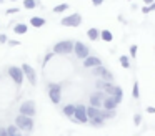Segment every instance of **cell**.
Instances as JSON below:
<instances>
[{"instance_id": "1", "label": "cell", "mask_w": 155, "mask_h": 136, "mask_svg": "<svg viewBox=\"0 0 155 136\" xmlns=\"http://www.w3.org/2000/svg\"><path fill=\"white\" fill-rule=\"evenodd\" d=\"M34 118H30V116H24V115H17L15 116V126H17L20 131L24 133H32L34 131Z\"/></svg>"}, {"instance_id": "2", "label": "cell", "mask_w": 155, "mask_h": 136, "mask_svg": "<svg viewBox=\"0 0 155 136\" xmlns=\"http://www.w3.org/2000/svg\"><path fill=\"white\" fill-rule=\"evenodd\" d=\"M54 55H70L74 52V40H60L52 48Z\"/></svg>"}, {"instance_id": "3", "label": "cell", "mask_w": 155, "mask_h": 136, "mask_svg": "<svg viewBox=\"0 0 155 136\" xmlns=\"http://www.w3.org/2000/svg\"><path fill=\"white\" fill-rule=\"evenodd\" d=\"M18 115L34 118V116L37 115V103H35L34 100H25V101L18 106Z\"/></svg>"}, {"instance_id": "4", "label": "cell", "mask_w": 155, "mask_h": 136, "mask_svg": "<svg viewBox=\"0 0 155 136\" xmlns=\"http://www.w3.org/2000/svg\"><path fill=\"white\" fill-rule=\"evenodd\" d=\"M47 93L54 105H58L62 101V85H58V83H48Z\"/></svg>"}, {"instance_id": "5", "label": "cell", "mask_w": 155, "mask_h": 136, "mask_svg": "<svg viewBox=\"0 0 155 136\" xmlns=\"http://www.w3.org/2000/svg\"><path fill=\"white\" fill-rule=\"evenodd\" d=\"M7 73H8V76L12 78V81L15 83V85L20 88L22 86V83H24V80H25V76H24V71H22V68L20 66H15V65H10L7 68Z\"/></svg>"}, {"instance_id": "6", "label": "cell", "mask_w": 155, "mask_h": 136, "mask_svg": "<svg viewBox=\"0 0 155 136\" xmlns=\"http://www.w3.org/2000/svg\"><path fill=\"white\" fill-rule=\"evenodd\" d=\"M60 25L62 27H72V28H77V27L82 25V15L78 12L70 13V15L64 17V18L60 20Z\"/></svg>"}, {"instance_id": "7", "label": "cell", "mask_w": 155, "mask_h": 136, "mask_svg": "<svg viewBox=\"0 0 155 136\" xmlns=\"http://www.w3.org/2000/svg\"><path fill=\"white\" fill-rule=\"evenodd\" d=\"M72 121L80 123V125H87L88 123V116H87V106L85 105H75V113L72 116Z\"/></svg>"}, {"instance_id": "8", "label": "cell", "mask_w": 155, "mask_h": 136, "mask_svg": "<svg viewBox=\"0 0 155 136\" xmlns=\"http://www.w3.org/2000/svg\"><path fill=\"white\" fill-rule=\"evenodd\" d=\"M20 68H22V71H24V76L28 80V83H30L32 86H35V85H37L38 78H37V71L34 70V66H32V65H28V63H24V65H22Z\"/></svg>"}, {"instance_id": "9", "label": "cell", "mask_w": 155, "mask_h": 136, "mask_svg": "<svg viewBox=\"0 0 155 136\" xmlns=\"http://www.w3.org/2000/svg\"><path fill=\"white\" fill-rule=\"evenodd\" d=\"M74 53H75L77 58L85 60L88 55H90V48H88L84 42H74Z\"/></svg>"}, {"instance_id": "10", "label": "cell", "mask_w": 155, "mask_h": 136, "mask_svg": "<svg viewBox=\"0 0 155 136\" xmlns=\"http://www.w3.org/2000/svg\"><path fill=\"white\" fill-rule=\"evenodd\" d=\"M105 96H107V95H105L104 91H98V90H97V91L92 93L90 98H88V103H90L88 106H94V108H98V109H100V108H102V101L105 100Z\"/></svg>"}, {"instance_id": "11", "label": "cell", "mask_w": 155, "mask_h": 136, "mask_svg": "<svg viewBox=\"0 0 155 136\" xmlns=\"http://www.w3.org/2000/svg\"><path fill=\"white\" fill-rule=\"evenodd\" d=\"M102 65V60L98 56H94V55H88L87 58L84 60V66L85 68H95V66H100Z\"/></svg>"}, {"instance_id": "12", "label": "cell", "mask_w": 155, "mask_h": 136, "mask_svg": "<svg viewBox=\"0 0 155 136\" xmlns=\"http://www.w3.org/2000/svg\"><path fill=\"white\" fill-rule=\"evenodd\" d=\"M117 101H115L112 96H105V100L102 101V108L107 109V111H115V108H117Z\"/></svg>"}, {"instance_id": "13", "label": "cell", "mask_w": 155, "mask_h": 136, "mask_svg": "<svg viewBox=\"0 0 155 136\" xmlns=\"http://www.w3.org/2000/svg\"><path fill=\"white\" fill-rule=\"evenodd\" d=\"M28 23H30L34 28H42V27H45V23H47V20L42 18V17H32L30 20H28Z\"/></svg>"}, {"instance_id": "14", "label": "cell", "mask_w": 155, "mask_h": 136, "mask_svg": "<svg viewBox=\"0 0 155 136\" xmlns=\"http://www.w3.org/2000/svg\"><path fill=\"white\" fill-rule=\"evenodd\" d=\"M27 32H28V25H27V23L18 22V23H15V25H14V33H15V35H25Z\"/></svg>"}, {"instance_id": "15", "label": "cell", "mask_w": 155, "mask_h": 136, "mask_svg": "<svg viewBox=\"0 0 155 136\" xmlns=\"http://www.w3.org/2000/svg\"><path fill=\"white\" fill-rule=\"evenodd\" d=\"M112 98L117 101V105H120V103H122V98H124V90H122L118 85H115L114 93H112Z\"/></svg>"}, {"instance_id": "16", "label": "cell", "mask_w": 155, "mask_h": 136, "mask_svg": "<svg viewBox=\"0 0 155 136\" xmlns=\"http://www.w3.org/2000/svg\"><path fill=\"white\" fill-rule=\"evenodd\" d=\"M87 36H88V40L95 42V40L100 38V30L95 28V27H92V28H88V30H87Z\"/></svg>"}, {"instance_id": "17", "label": "cell", "mask_w": 155, "mask_h": 136, "mask_svg": "<svg viewBox=\"0 0 155 136\" xmlns=\"http://www.w3.org/2000/svg\"><path fill=\"white\" fill-rule=\"evenodd\" d=\"M22 5L25 10H34L38 7V0H22Z\"/></svg>"}, {"instance_id": "18", "label": "cell", "mask_w": 155, "mask_h": 136, "mask_svg": "<svg viewBox=\"0 0 155 136\" xmlns=\"http://www.w3.org/2000/svg\"><path fill=\"white\" fill-rule=\"evenodd\" d=\"M88 123H90L92 126H95V128H102V126L105 125V119L102 118V116H95V118L88 119Z\"/></svg>"}, {"instance_id": "19", "label": "cell", "mask_w": 155, "mask_h": 136, "mask_svg": "<svg viewBox=\"0 0 155 136\" xmlns=\"http://www.w3.org/2000/svg\"><path fill=\"white\" fill-rule=\"evenodd\" d=\"M62 111H64V115L67 116V118H72L75 113V105H72V103H68V105H65L64 108H62Z\"/></svg>"}, {"instance_id": "20", "label": "cell", "mask_w": 155, "mask_h": 136, "mask_svg": "<svg viewBox=\"0 0 155 136\" xmlns=\"http://www.w3.org/2000/svg\"><path fill=\"white\" fill-rule=\"evenodd\" d=\"M7 133H8V136H24V134H22V131L15 125L7 126Z\"/></svg>"}, {"instance_id": "21", "label": "cell", "mask_w": 155, "mask_h": 136, "mask_svg": "<svg viewBox=\"0 0 155 136\" xmlns=\"http://www.w3.org/2000/svg\"><path fill=\"white\" fill-rule=\"evenodd\" d=\"M100 38L104 40V42H112L114 40V35H112V32L110 30H100Z\"/></svg>"}, {"instance_id": "22", "label": "cell", "mask_w": 155, "mask_h": 136, "mask_svg": "<svg viewBox=\"0 0 155 136\" xmlns=\"http://www.w3.org/2000/svg\"><path fill=\"white\" fill-rule=\"evenodd\" d=\"M100 80H104V81H108V83H112L114 81V73H110L107 68L102 71V75H100Z\"/></svg>"}, {"instance_id": "23", "label": "cell", "mask_w": 155, "mask_h": 136, "mask_svg": "<svg viewBox=\"0 0 155 136\" xmlns=\"http://www.w3.org/2000/svg\"><path fill=\"white\" fill-rule=\"evenodd\" d=\"M87 116H88V119L95 118V116H100V109L94 108V106H87Z\"/></svg>"}, {"instance_id": "24", "label": "cell", "mask_w": 155, "mask_h": 136, "mask_svg": "<svg viewBox=\"0 0 155 136\" xmlns=\"http://www.w3.org/2000/svg\"><path fill=\"white\" fill-rule=\"evenodd\" d=\"M68 8H70L68 3H60V5H55L52 10H54V13H64V12H67Z\"/></svg>"}, {"instance_id": "25", "label": "cell", "mask_w": 155, "mask_h": 136, "mask_svg": "<svg viewBox=\"0 0 155 136\" xmlns=\"http://www.w3.org/2000/svg\"><path fill=\"white\" fill-rule=\"evenodd\" d=\"M115 115L117 113L115 111H107V109H100V116L104 119H108V118H115Z\"/></svg>"}, {"instance_id": "26", "label": "cell", "mask_w": 155, "mask_h": 136, "mask_svg": "<svg viewBox=\"0 0 155 136\" xmlns=\"http://www.w3.org/2000/svg\"><path fill=\"white\" fill-rule=\"evenodd\" d=\"M104 70H105L104 65L95 66V68H92V75H94V76H98V78H100V75H102V71H104Z\"/></svg>"}, {"instance_id": "27", "label": "cell", "mask_w": 155, "mask_h": 136, "mask_svg": "<svg viewBox=\"0 0 155 136\" xmlns=\"http://www.w3.org/2000/svg\"><path fill=\"white\" fill-rule=\"evenodd\" d=\"M118 60H120V65L124 66V68H130V62H128V56L127 55H122Z\"/></svg>"}, {"instance_id": "28", "label": "cell", "mask_w": 155, "mask_h": 136, "mask_svg": "<svg viewBox=\"0 0 155 136\" xmlns=\"http://www.w3.org/2000/svg\"><path fill=\"white\" fill-rule=\"evenodd\" d=\"M132 95H134V98H135V100L140 98V90H138V83H137V81L134 83V88H132Z\"/></svg>"}, {"instance_id": "29", "label": "cell", "mask_w": 155, "mask_h": 136, "mask_svg": "<svg viewBox=\"0 0 155 136\" xmlns=\"http://www.w3.org/2000/svg\"><path fill=\"white\" fill-rule=\"evenodd\" d=\"M52 58H54V52H48V53H47V55H45V56H44V62H42V65H44V66H45V65H47V63H48V62H50V60H52Z\"/></svg>"}, {"instance_id": "30", "label": "cell", "mask_w": 155, "mask_h": 136, "mask_svg": "<svg viewBox=\"0 0 155 136\" xmlns=\"http://www.w3.org/2000/svg\"><path fill=\"white\" fill-rule=\"evenodd\" d=\"M104 86H105V81H104V80H97V83H95V88H97L98 91H104Z\"/></svg>"}, {"instance_id": "31", "label": "cell", "mask_w": 155, "mask_h": 136, "mask_svg": "<svg viewBox=\"0 0 155 136\" xmlns=\"http://www.w3.org/2000/svg\"><path fill=\"white\" fill-rule=\"evenodd\" d=\"M140 123H142V115H138V113H137V115H134V125L138 126Z\"/></svg>"}, {"instance_id": "32", "label": "cell", "mask_w": 155, "mask_h": 136, "mask_svg": "<svg viewBox=\"0 0 155 136\" xmlns=\"http://www.w3.org/2000/svg\"><path fill=\"white\" fill-rule=\"evenodd\" d=\"M7 42H8V36L5 33H0V45H5Z\"/></svg>"}, {"instance_id": "33", "label": "cell", "mask_w": 155, "mask_h": 136, "mask_svg": "<svg viewBox=\"0 0 155 136\" xmlns=\"http://www.w3.org/2000/svg\"><path fill=\"white\" fill-rule=\"evenodd\" d=\"M7 45H8V46H18V45H22V43L18 42V40H10V38H8Z\"/></svg>"}, {"instance_id": "34", "label": "cell", "mask_w": 155, "mask_h": 136, "mask_svg": "<svg viewBox=\"0 0 155 136\" xmlns=\"http://www.w3.org/2000/svg\"><path fill=\"white\" fill-rule=\"evenodd\" d=\"M130 56H132V58L137 56V45H132L130 46Z\"/></svg>"}, {"instance_id": "35", "label": "cell", "mask_w": 155, "mask_h": 136, "mask_svg": "<svg viewBox=\"0 0 155 136\" xmlns=\"http://www.w3.org/2000/svg\"><path fill=\"white\" fill-rule=\"evenodd\" d=\"M5 13H7V15H14V13H18V8L17 7H14V8H7Z\"/></svg>"}, {"instance_id": "36", "label": "cell", "mask_w": 155, "mask_h": 136, "mask_svg": "<svg viewBox=\"0 0 155 136\" xmlns=\"http://www.w3.org/2000/svg\"><path fill=\"white\" fill-rule=\"evenodd\" d=\"M0 136H8L7 128H5V126H0Z\"/></svg>"}, {"instance_id": "37", "label": "cell", "mask_w": 155, "mask_h": 136, "mask_svg": "<svg viewBox=\"0 0 155 136\" xmlns=\"http://www.w3.org/2000/svg\"><path fill=\"white\" fill-rule=\"evenodd\" d=\"M90 2H92V3H94V5H95V7H98V5H102V3H104V2H105V0H90Z\"/></svg>"}, {"instance_id": "38", "label": "cell", "mask_w": 155, "mask_h": 136, "mask_svg": "<svg viewBox=\"0 0 155 136\" xmlns=\"http://www.w3.org/2000/svg\"><path fill=\"white\" fill-rule=\"evenodd\" d=\"M147 113H150V115H153V113H155V108H153V106H147Z\"/></svg>"}, {"instance_id": "39", "label": "cell", "mask_w": 155, "mask_h": 136, "mask_svg": "<svg viewBox=\"0 0 155 136\" xmlns=\"http://www.w3.org/2000/svg\"><path fill=\"white\" fill-rule=\"evenodd\" d=\"M150 12V8H148V7H142V13H148Z\"/></svg>"}, {"instance_id": "40", "label": "cell", "mask_w": 155, "mask_h": 136, "mask_svg": "<svg viewBox=\"0 0 155 136\" xmlns=\"http://www.w3.org/2000/svg\"><path fill=\"white\" fill-rule=\"evenodd\" d=\"M153 2H155V0H143V3H145V5H152Z\"/></svg>"}, {"instance_id": "41", "label": "cell", "mask_w": 155, "mask_h": 136, "mask_svg": "<svg viewBox=\"0 0 155 136\" xmlns=\"http://www.w3.org/2000/svg\"><path fill=\"white\" fill-rule=\"evenodd\" d=\"M148 8H150V12H152V10H155V2H153V3H152V5H150V7H148Z\"/></svg>"}, {"instance_id": "42", "label": "cell", "mask_w": 155, "mask_h": 136, "mask_svg": "<svg viewBox=\"0 0 155 136\" xmlns=\"http://www.w3.org/2000/svg\"><path fill=\"white\" fill-rule=\"evenodd\" d=\"M5 2V0H0V5H2V3H4Z\"/></svg>"}, {"instance_id": "43", "label": "cell", "mask_w": 155, "mask_h": 136, "mask_svg": "<svg viewBox=\"0 0 155 136\" xmlns=\"http://www.w3.org/2000/svg\"><path fill=\"white\" fill-rule=\"evenodd\" d=\"M10 2H18V0H10Z\"/></svg>"}]
</instances>
